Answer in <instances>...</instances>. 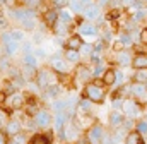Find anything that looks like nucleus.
I'll list each match as a JSON object with an SVG mask.
<instances>
[{"mask_svg":"<svg viewBox=\"0 0 147 144\" xmlns=\"http://www.w3.org/2000/svg\"><path fill=\"white\" fill-rule=\"evenodd\" d=\"M34 81L38 82V86L41 89H46L50 86L58 84V74L53 71L51 67H41V69H38Z\"/></svg>","mask_w":147,"mask_h":144,"instance_id":"nucleus-1","label":"nucleus"},{"mask_svg":"<svg viewBox=\"0 0 147 144\" xmlns=\"http://www.w3.org/2000/svg\"><path fill=\"white\" fill-rule=\"evenodd\" d=\"M82 93H84V98H87L92 103H103L105 101V96H106V91H105L103 84L92 82V81L87 82V84H84Z\"/></svg>","mask_w":147,"mask_h":144,"instance_id":"nucleus-2","label":"nucleus"},{"mask_svg":"<svg viewBox=\"0 0 147 144\" xmlns=\"http://www.w3.org/2000/svg\"><path fill=\"white\" fill-rule=\"evenodd\" d=\"M33 120H34L38 129H46L53 124V115L46 108H38L34 111V115H33Z\"/></svg>","mask_w":147,"mask_h":144,"instance_id":"nucleus-3","label":"nucleus"},{"mask_svg":"<svg viewBox=\"0 0 147 144\" xmlns=\"http://www.w3.org/2000/svg\"><path fill=\"white\" fill-rule=\"evenodd\" d=\"M82 130L75 125V122H74L72 118L65 124V127H63V130H62V139L63 141H67V143H77L79 139H80V134Z\"/></svg>","mask_w":147,"mask_h":144,"instance_id":"nucleus-4","label":"nucleus"},{"mask_svg":"<svg viewBox=\"0 0 147 144\" xmlns=\"http://www.w3.org/2000/svg\"><path fill=\"white\" fill-rule=\"evenodd\" d=\"M105 129L101 124H94L91 125L87 130H86V139L89 144H103V139H105Z\"/></svg>","mask_w":147,"mask_h":144,"instance_id":"nucleus-5","label":"nucleus"},{"mask_svg":"<svg viewBox=\"0 0 147 144\" xmlns=\"http://www.w3.org/2000/svg\"><path fill=\"white\" fill-rule=\"evenodd\" d=\"M77 35L82 36L84 43H87V41H91L92 38H96V35H98V28H96L94 24H91V22H82V24L77 26Z\"/></svg>","mask_w":147,"mask_h":144,"instance_id":"nucleus-6","label":"nucleus"},{"mask_svg":"<svg viewBox=\"0 0 147 144\" xmlns=\"http://www.w3.org/2000/svg\"><path fill=\"white\" fill-rule=\"evenodd\" d=\"M2 43H3L5 55H9V57L17 55V52L21 50V43H19V41H14V39L9 36V33H3V35H2Z\"/></svg>","mask_w":147,"mask_h":144,"instance_id":"nucleus-7","label":"nucleus"},{"mask_svg":"<svg viewBox=\"0 0 147 144\" xmlns=\"http://www.w3.org/2000/svg\"><path fill=\"white\" fill-rule=\"evenodd\" d=\"M24 103H26V96H24L21 91L10 93V94L7 96V101H5V105H9L12 110H19V108H22L24 107Z\"/></svg>","mask_w":147,"mask_h":144,"instance_id":"nucleus-8","label":"nucleus"},{"mask_svg":"<svg viewBox=\"0 0 147 144\" xmlns=\"http://www.w3.org/2000/svg\"><path fill=\"white\" fill-rule=\"evenodd\" d=\"M72 120L75 122V125H77L82 132H86L91 125H94V120H92L91 113H87V115H74Z\"/></svg>","mask_w":147,"mask_h":144,"instance_id":"nucleus-9","label":"nucleus"},{"mask_svg":"<svg viewBox=\"0 0 147 144\" xmlns=\"http://www.w3.org/2000/svg\"><path fill=\"white\" fill-rule=\"evenodd\" d=\"M50 67L57 72V74H69V71H70L69 62L65 58H60V57H53L50 60Z\"/></svg>","mask_w":147,"mask_h":144,"instance_id":"nucleus-10","label":"nucleus"},{"mask_svg":"<svg viewBox=\"0 0 147 144\" xmlns=\"http://www.w3.org/2000/svg\"><path fill=\"white\" fill-rule=\"evenodd\" d=\"M58 9H46L45 12H43V22L48 26V28H55L57 24H58Z\"/></svg>","mask_w":147,"mask_h":144,"instance_id":"nucleus-11","label":"nucleus"},{"mask_svg":"<svg viewBox=\"0 0 147 144\" xmlns=\"http://www.w3.org/2000/svg\"><path fill=\"white\" fill-rule=\"evenodd\" d=\"M121 110H123V115H127L128 118H135V117L140 113V108H139V105H137L134 100H123Z\"/></svg>","mask_w":147,"mask_h":144,"instance_id":"nucleus-12","label":"nucleus"},{"mask_svg":"<svg viewBox=\"0 0 147 144\" xmlns=\"http://www.w3.org/2000/svg\"><path fill=\"white\" fill-rule=\"evenodd\" d=\"M92 77H94V74H92V71H91L87 65H79V67H77V71H75V79H77V81L87 84V82H91Z\"/></svg>","mask_w":147,"mask_h":144,"instance_id":"nucleus-13","label":"nucleus"},{"mask_svg":"<svg viewBox=\"0 0 147 144\" xmlns=\"http://www.w3.org/2000/svg\"><path fill=\"white\" fill-rule=\"evenodd\" d=\"M82 16H84L87 21H96V19L101 16V5H98V3H94V2H92L89 7H86V9H84Z\"/></svg>","mask_w":147,"mask_h":144,"instance_id":"nucleus-14","label":"nucleus"},{"mask_svg":"<svg viewBox=\"0 0 147 144\" xmlns=\"http://www.w3.org/2000/svg\"><path fill=\"white\" fill-rule=\"evenodd\" d=\"M22 122H19V120H9L7 124H5V134L7 136H10V137H14V136H17L19 132H22Z\"/></svg>","mask_w":147,"mask_h":144,"instance_id":"nucleus-15","label":"nucleus"},{"mask_svg":"<svg viewBox=\"0 0 147 144\" xmlns=\"http://www.w3.org/2000/svg\"><path fill=\"white\" fill-rule=\"evenodd\" d=\"M84 45V39L80 35H70L65 39V48L67 50H80Z\"/></svg>","mask_w":147,"mask_h":144,"instance_id":"nucleus-16","label":"nucleus"},{"mask_svg":"<svg viewBox=\"0 0 147 144\" xmlns=\"http://www.w3.org/2000/svg\"><path fill=\"white\" fill-rule=\"evenodd\" d=\"M108 120H110V125H111V127L118 129V127H121V125H123L125 115H123L120 110H113V111L110 113V117H108Z\"/></svg>","mask_w":147,"mask_h":144,"instance_id":"nucleus-17","label":"nucleus"},{"mask_svg":"<svg viewBox=\"0 0 147 144\" xmlns=\"http://www.w3.org/2000/svg\"><path fill=\"white\" fill-rule=\"evenodd\" d=\"M91 105H92V101H89L87 98L79 100V103L75 107V115H87V113H91V108H92Z\"/></svg>","mask_w":147,"mask_h":144,"instance_id":"nucleus-18","label":"nucleus"},{"mask_svg":"<svg viewBox=\"0 0 147 144\" xmlns=\"http://www.w3.org/2000/svg\"><path fill=\"white\" fill-rule=\"evenodd\" d=\"M58 19L63 22V24H70L74 21V14H72V9L70 7H60L58 9Z\"/></svg>","mask_w":147,"mask_h":144,"instance_id":"nucleus-19","label":"nucleus"},{"mask_svg":"<svg viewBox=\"0 0 147 144\" xmlns=\"http://www.w3.org/2000/svg\"><path fill=\"white\" fill-rule=\"evenodd\" d=\"M116 64L120 67H128L132 65V57L127 50H121V52H116Z\"/></svg>","mask_w":147,"mask_h":144,"instance_id":"nucleus-20","label":"nucleus"},{"mask_svg":"<svg viewBox=\"0 0 147 144\" xmlns=\"http://www.w3.org/2000/svg\"><path fill=\"white\" fill-rule=\"evenodd\" d=\"M29 144H53V141L51 136H48L46 132H38L29 139Z\"/></svg>","mask_w":147,"mask_h":144,"instance_id":"nucleus-21","label":"nucleus"},{"mask_svg":"<svg viewBox=\"0 0 147 144\" xmlns=\"http://www.w3.org/2000/svg\"><path fill=\"white\" fill-rule=\"evenodd\" d=\"M132 67L137 71V69H147V55L146 53H137L134 58H132Z\"/></svg>","mask_w":147,"mask_h":144,"instance_id":"nucleus-22","label":"nucleus"},{"mask_svg":"<svg viewBox=\"0 0 147 144\" xmlns=\"http://www.w3.org/2000/svg\"><path fill=\"white\" fill-rule=\"evenodd\" d=\"M101 79H103V84L105 86H113L116 82V71L115 69H106V71L103 72Z\"/></svg>","mask_w":147,"mask_h":144,"instance_id":"nucleus-23","label":"nucleus"},{"mask_svg":"<svg viewBox=\"0 0 147 144\" xmlns=\"http://www.w3.org/2000/svg\"><path fill=\"white\" fill-rule=\"evenodd\" d=\"M130 91L137 96V98H146L147 96V88L144 82H134L130 86Z\"/></svg>","mask_w":147,"mask_h":144,"instance_id":"nucleus-24","label":"nucleus"},{"mask_svg":"<svg viewBox=\"0 0 147 144\" xmlns=\"http://www.w3.org/2000/svg\"><path fill=\"white\" fill-rule=\"evenodd\" d=\"M63 57H65V60H67L69 64H79L82 55H80V52H79V50H67V48H65Z\"/></svg>","mask_w":147,"mask_h":144,"instance_id":"nucleus-25","label":"nucleus"},{"mask_svg":"<svg viewBox=\"0 0 147 144\" xmlns=\"http://www.w3.org/2000/svg\"><path fill=\"white\" fill-rule=\"evenodd\" d=\"M125 144H144L142 134L137 132V130H130V132L125 136Z\"/></svg>","mask_w":147,"mask_h":144,"instance_id":"nucleus-26","label":"nucleus"},{"mask_svg":"<svg viewBox=\"0 0 147 144\" xmlns=\"http://www.w3.org/2000/svg\"><path fill=\"white\" fill-rule=\"evenodd\" d=\"M26 33H28V31H24L22 28H16V29H10V31H9V36H10L14 41L22 43V41H26Z\"/></svg>","mask_w":147,"mask_h":144,"instance_id":"nucleus-27","label":"nucleus"},{"mask_svg":"<svg viewBox=\"0 0 147 144\" xmlns=\"http://www.w3.org/2000/svg\"><path fill=\"white\" fill-rule=\"evenodd\" d=\"M51 107H53V113L67 111V101H65V98H57V100H51Z\"/></svg>","mask_w":147,"mask_h":144,"instance_id":"nucleus-28","label":"nucleus"},{"mask_svg":"<svg viewBox=\"0 0 147 144\" xmlns=\"http://www.w3.org/2000/svg\"><path fill=\"white\" fill-rule=\"evenodd\" d=\"M19 24H21V28H22L24 31H34V29H36V24H38L36 16L28 17V19H24V21H22V22H19Z\"/></svg>","mask_w":147,"mask_h":144,"instance_id":"nucleus-29","label":"nucleus"},{"mask_svg":"<svg viewBox=\"0 0 147 144\" xmlns=\"http://www.w3.org/2000/svg\"><path fill=\"white\" fill-rule=\"evenodd\" d=\"M22 62H24V65H29V67H36L38 69V60L36 55L33 53V52H26L24 53V57H22Z\"/></svg>","mask_w":147,"mask_h":144,"instance_id":"nucleus-30","label":"nucleus"},{"mask_svg":"<svg viewBox=\"0 0 147 144\" xmlns=\"http://www.w3.org/2000/svg\"><path fill=\"white\" fill-rule=\"evenodd\" d=\"M45 93H46V96H48L50 100H57V98L60 96V93H62V88H60L58 84H55V86L46 88V89H45Z\"/></svg>","mask_w":147,"mask_h":144,"instance_id":"nucleus-31","label":"nucleus"},{"mask_svg":"<svg viewBox=\"0 0 147 144\" xmlns=\"http://www.w3.org/2000/svg\"><path fill=\"white\" fill-rule=\"evenodd\" d=\"M134 81L135 82H147V69H137V72L134 74Z\"/></svg>","mask_w":147,"mask_h":144,"instance_id":"nucleus-32","label":"nucleus"},{"mask_svg":"<svg viewBox=\"0 0 147 144\" xmlns=\"http://www.w3.org/2000/svg\"><path fill=\"white\" fill-rule=\"evenodd\" d=\"M33 53L36 55L38 60H45V58H48V52H46L43 46H36V48H33Z\"/></svg>","mask_w":147,"mask_h":144,"instance_id":"nucleus-33","label":"nucleus"},{"mask_svg":"<svg viewBox=\"0 0 147 144\" xmlns=\"http://www.w3.org/2000/svg\"><path fill=\"white\" fill-rule=\"evenodd\" d=\"M12 65H10V57L9 55H3L0 57V71H9Z\"/></svg>","mask_w":147,"mask_h":144,"instance_id":"nucleus-34","label":"nucleus"},{"mask_svg":"<svg viewBox=\"0 0 147 144\" xmlns=\"http://www.w3.org/2000/svg\"><path fill=\"white\" fill-rule=\"evenodd\" d=\"M12 139H14L17 144H29V137L26 136V132H19V134H17V136H14Z\"/></svg>","mask_w":147,"mask_h":144,"instance_id":"nucleus-35","label":"nucleus"},{"mask_svg":"<svg viewBox=\"0 0 147 144\" xmlns=\"http://www.w3.org/2000/svg\"><path fill=\"white\" fill-rule=\"evenodd\" d=\"M79 52H80V55H92L94 46H92L91 43H84V45H82V48H80Z\"/></svg>","mask_w":147,"mask_h":144,"instance_id":"nucleus-36","label":"nucleus"},{"mask_svg":"<svg viewBox=\"0 0 147 144\" xmlns=\"http://www.w3.org/2000/svg\"><path fill=\"white\" fill-rule=\"evenodd\" d=\"M28 9H36V7H39V3L43 2V0H21Z\"/></svg>","mask_w":147,"mask_h":144,"instance_id":"nucleus-37","label":"nucleus"},{"mask_svg":"<svg viewBox=\"0 0 147 144\" xmlns=\"http://www.w3.org/2000/svg\"><path fill=\"white\" fill-rule=\"evenodd\" d=\"M135 130L137 132H140V134H147V122H137V125H135Z\"/></svg>","mask_w":147,"mask_h":144,"instance_id":"nucleus-38","label":"nucleus"},{"mask_svg":"<svg viewBox=\"0 0 147 144\" xmlns=\"http://www.w3.org/2000/svg\"><path fill=\"white\" fill-rule=\"evenodd\" d=\"M118 39H120L125 46H130V45H132V38H130V35H127V33H123V35L120 36Z\"/></svg>","mask_w":147,"mask_h":144,"instance_id":"nucleus-39","label":"nucleus"},{"mask_svg":"<svg viewBox=\"0 0 147 144\" xmlns=\"http://www.w3.org/2000/svg\"><path fill=\"white\" fill-rule=\"evenodd\" d=\"M113 50H115V52H121V50H125V45H123L120 39H116V41L113 43Z\"/></svg>","mask_w":147,"mask_h":144,"instance_id":"nucleus-40","label":"nucleus"},{"mask_svg":"<svg viewBox=\"0 0 147 144\" xmlns=\"http://www.w3.org/2000/svg\"><path fill=\"white\" fill-rule=\"evenodd\" d=\"M111 105H113V108H115V110H120V108L123 107V100H121V98H115Z\"/></svg>","mask_w":147,"mask_h":144,"instance_id":"nucleus-41","label":"nucleus"},{"mask_svg":"<svg viewBox=\"0 0 147 144\" xmlns=\"http://www.w3.org/2000/svg\"><path fill=\"white\" fill-rule=\"evenodd\" d=\"M51 3H53L55 7H58V9H60V7H65V5L69 3V0H51Z\"/></svg>","mask_w":147,"mask_h":144,"instance_id":"nucleus-42","label":"nucleus"},{"mask_svg":"<svg viewBox=\"0 0 147 144\" xmlns=\"http://www.w3.org/2000/svg\"><path fill=\"white\" fill-rule=\"evenodd\" d=\"M7 96H9V93H7V91H0V105H5Z\"/></svg>","mask_w":147,"mask_h":144,"instance_id":"nucleus-43","label":"nucleus"},{"mask_svg":"<svg viewBox=\"0 0 147 144\" xmlns=\"http://www.w3.org/2000/svg\"><path fill=\"white\" fill-rule=\"evenodd\" d=\"M17 2H19V0H3V3H5L9 9H14V7L17 5Z\"/></svg>","mask_w":147,"mask_h":144,"instance_id":"nucleus-44","label":"nucleus"},{"mask_svg":"<svg viewBox=\"0 0 147 144\" xmlns=\"http://www.w3.org/2000/svg\"><path fill=\"white\" fill-rule=\"evenodd\" d=\"M123 77H125V75H123V72H121V71H116V82H115V84L123 82Z\"/></svg>","mask_w":147,"mask_h":144,"instance_id":"nucleus-45","label":"nucleus"},{"mask_svg":"<svg viewBox=\"0 0 147 144\" xmlns=\"http://www.w3.org/2000/svg\"><path fill=\"white\" fill-rule=\"evenodd\" d=\"M140 41H142V43H147V28H144V29L140 31Z\"/></svg>","mask_w":147,"mask_h":144,"instance_id":"nucleus-46","label":"nucleus"},{"mask_svg":"<svg viewBox=\"0 0 147 144\" xmlns=\"http://www.w3.org/2000/svg\"><path fill=\"white\" fill-rule=\"evenodd\" d=\"M7 143H9V141H7V134L0 130V144H7Z\"/></svg>","mask_w":147,"mask_h":144,"instance_id":"nucleus-47","label":"nucleus"},{"mask_svg":"<svg viewBox=\"0 0 147 144\" xmlns=\"http://www.w3.org/2000/svg\"><path fill=\"white\" fill-rule=\"evenodd\" d=\"M144 16H146V12H144V10H139V12L135 14V21H139V19H142Z\"/></svg>","mask_w":147,"mask_h":144,"instance_id":"nucleus-48","label":"nucleus"},{"mask_svg":"<svg viewBox=\"0 0 147 144\" xmlns=\"http://www.w3.org/2000/svg\"><path fill=\"white\" fill-rule=\"evenodd\" d=\"M69 3H70V9H72V10H75V7H77L79 0H69Z\"/></svg>","mask_w":147,"mask_h":144,"instance_id":"nucleus-49","label":"nucleus"},{"mask_svg":"<svg viewBox=\"0 0 147 144\" xmlns=\"http://www.w3.org/2000/svg\"><path fill=\"white\" fill-rule=\"evenodd\" d=\"M121 2H123L125 5H134V3H135V0H121Z\"/></svg>","mask_w":147,"mask_h":144,"instance_id":"nucleus-50","label":"nucleus"},{"mask_svg":"<svg viewBox=\"0 0 147 144\" xmlns=\"http://www.w3.org/2000/svg\"><path fill=\"white\" fill-rule=\"evenodd\" d=\"M2 125H3V117L0 115V129H2Z\"/></svg>","mask_w":147,"mask_h":144,"instance_id":"nucleus-51","label":"nucleus"},{"mask_svg":"<svg viewBox=\"0 0 147 144\" xmlns=\"http://www.w3.org/2000/svg\"><path fill=\"white\" fill-rule=\"evenodd\" d=\"M7 144H17V143H16V141L12 139V141H9V143H7Z\"/></svg>","mask_w":147,"mask_h":144,"instance_id":"nucleus-52","label":"nucleus"},{"mask_svg":"<svg viewBox=\"0 0 147 144\" xmlns=\"http://www.w3.org/2000/svg\"><path fill=\"white\" fill-rule=\"evenodd\" d=\"M2 3H3V2H2V0H0V10H2Z\"/></svg>","mask_w":147,"mask_h":144,"instance_id":"nucleus-53","label":"nucleus"},{"mask_svg":"<svg viewBox=\"0 0 147 144\" xmlns=\"http://www.w3.org/2000/svg\"><path fill=\"white\" fill-rule=\"evenodd\" d=\"M144 144H147V139H144Z\"/></svg>","mask_w":147,"mask_h":144,"instance_id":"nucleus-54","label":"nucleus"},{"mask_svg":"<svg viewBox=\"0 0 147 144\" xmlns=\"http://www.w3.org/2000/svg\"><path fill=\"white\" fill-rule=\"evenodd\" d=\"M146 88H147V82H146Z\"/></svg>","mask_w":147,"mask_h":144,"instance_id":"nucleus-55","label":"nucleus"}]
</instances>
